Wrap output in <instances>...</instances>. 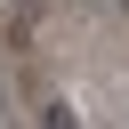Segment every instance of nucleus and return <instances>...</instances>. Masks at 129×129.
<instances>
[{"instance_id": "f257e3e1", "label": "nucleus", "mask_w": 129, "mask_h": 129, "mask_svg": "<svg viewBox=\"0 0 129 129\" xmlns=\"http://www.w3.org/2000/svg\"><path fill=\"white\" fill-rule=\"evenodd\" d=\"M48 129H81V121H73V105H48Z\"/></svg>"}]
</instances>
